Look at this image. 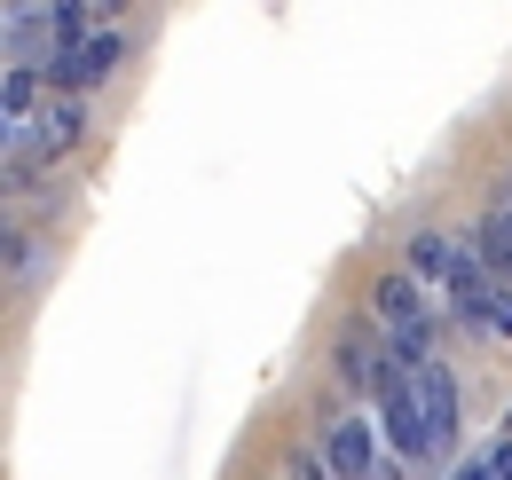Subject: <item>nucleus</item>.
Masks as SVG:
<instances>
[{"label": "nucleus", "mask_w": 512, "mask_h": 480, "mask_svg": "<svg viewBox=\"0 0 512 480\" xmlns=\"http://www.w3.org/2000/svg\"><path fill=\"white\" fill-rule=\"evenodd\" d=\"M371 307H379V323H386V355L410 362V370H426V362H434V315H426V284H418L410 268H394V276H379Z\"/></svg>", "instance_id": "1"}, {"label": "nucleus", "mask_w": 512, "mask_h": 480, "mask_svg": "<svg viewBox=\"0 0 512 480\" xmlns=\"http://www.w3.org/2000/svg\"><path fill=\"white\" fill-rule=\"evenodd\" d=\"M449 457H457V378H449V362H426L418 370V473H442Z\"/></svg>", "instance_id": "2"}, {"label": "nucleus", "mask_w": 512, "mask_h": 480, "mask_svg": "<svg viewBox=\"0 0 512 480\" xmlns=\"http://www.w3.org/2000/svg\"><path fill=\"white\" fill-rule=\"evenodd\" d=\"M79 126H87V103H56L48 126H8V189H32L40 166L79 142Z\"/></svg>", "instance_id": "3"}, {"label": "nucleus", "mask_w": 512, "mask_h": 480, "mask_svg": "<svg viewBox=\"0 0 512 480\" xmlns=\"http://www.w3.org/2000/svg\"><path fill=\"white\" fill-rule=\"evenodd\" d=\"M323 465H331V480H371L379 473V441H371V418H363V410L323 433Z\"/></svg>", "instance_id": "4"}, {"label": "nucleus", "mask_w": 512, "mask_h": 480, "mask_svg": "<svg viewBox=\"0 0 512 480\" xmlns=\"http://www.w3.org/2000/svg\"><path fill=\"white\" fill-rule=\"evenodd\" d=\"M48 71L64 79L71 95H79V87H95V79H111V71H119V32H95V40H71V48H64L56 63H48Z\"/></svg>", "instance_id": "5"}, {"label": "nucleus", "mask_w": 512, "mask_h": 480, "mask_svg": "<svg viewBox=\"0 0 512 480\" xmlns=\"http://www.w3.org/2000/svg\"><path fill=\"white\" fill-rule=\"evenodd\" d=\"M473 252H481V268H489L497 284H512V205L481 213V229H473Z\"/></svg>", "instance_id": "6"}, {"label": "nucleus", "mask_w": 512, "mask_h": 480, "mask_svg": "<svg viewBox=\"0 0 512 480\" xmlns=\"http://www.w3.org/2000/svg\"><path fill=\"white\" fill-rule=\"evenodd\" d=\"M457 252H465V244H449V237H434V229H426V237H410L402 268H410L418 284H449V276H457Z\"/></svg>", "instance_id": "7"}, {"label": "nucleus", "mask_w": 512, "mask_h": 480, "mask_svg": "<svg viewBox=\"0 0 512 480\" xmlns=\"http://www.w3.org/2000/svg\"><path fill=\"white\" fill-rule=\"evenodd\" d=\"M56 32V8H8V63H32V40Z\"/></svg>", "instance_id": "8"}, {"label": "nucleus", "mask_w": 512, "mask_h": 480, "mask_svg": "<svg viewBox=\"0 0 512 480\" xmlns=\"http://www.w3.org/2000/svg\"><path fill=\"white\" fill-rule=\"evenodd\" d=\"M32 95H40L32 63H8V126H32Z\"/></svg>", "instance_id": "9"}, {"label": "nucleus", "mask_w": 512, "mask_h": 480, "mask_svg": "<svg viewBox=\"0 0 512 480\" xmlns=\"http://www.w3.org/2000/svg\"><path fill=\"white\" fill-rule=\"evenodd\" d=\"M481 331H489V339H512V284H489V307H481Z\"/></svg>", "instance_id": "10"}, {"label": "nucleus", "mask_w": 512, "mask_h": 480, "mask_svg": "<svg viewBox=\"0 0 512 480\" xmlns=\"http://www.w3.org/2000/svg\"><path fill=\"white\" fill-rule=\"evenodd\" d=\"M8 276L32 284V229H8Z\"/></svg>", "instance_id": "11"}, {"label": "nucleus", "mask_w": 512, "mask_h": 480, "mask_svg": "<svg viewBox=\"0 0 512 480\" xmlns=\"http://www.w3.org/2000/svg\"><path fill=\"white\" fill-rule=\"evenodd\" d=\"M292 480H331V465L323 457H292Z\"/></svg>", "instance_id": "12"}, {"label": "nucleus", "mask_w": 512, "mask_h": 480, "mask_svg": "<svg viewBox=\"0 0 512 480\" xmlns=\"http://www.w3.org/2000/svg\"><path fill=\"white\" fill-rule=\"evenodd\" d=\"M449 480H497V465H457Z\"/></svg>", "instance_id": "13"}, {"label": "nucleus", "mask_w": 512, "mask_h": 480, "mask_svg": "<svg viewBox=\"0 0 512 480\" xmlns=\"http://www.w3.org/2000/svg\"><path fill=\"white\" fill-rule=\"evenodd\" d=\"M497 480H512V449H505V457H497Z\"/></svg>", "instance_id": "14"}]
</instances>
